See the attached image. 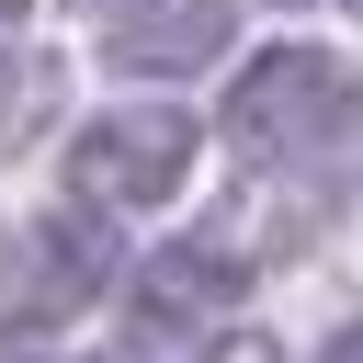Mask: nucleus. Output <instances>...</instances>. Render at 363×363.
I'll return each instance as SVG.
<instances>
[{"label": "nucleus", "instance_id": "nucleus-7", "mask_svg": "<svg viewBox=\"0 0 363 363\" xmlns=\"http://www.w3.org/2000/svg\"><path fill=\"white\" fill-rule=\"evenodd\" d=\"M318 363H363V318H352V329H340V340H329Z\"/></svg>", "mask_w": 363, "mask_h": 363}, {"label": "nucleus", "instance_id": "nucleus-5", "mask_svg": "<svg viewBox=\"0 0 363 363\" xmlns=\"http://www.w3.org/2000/svg\"><path fill=\"white\" fill-rule=\"evenodd\" d=\"M204 57H227V0H113V68L182 79Z\"/></svg>", "mask_w": 363, "mask_h": 363}, {"label": "nucleus", "instance_id": "nucleus-2", "mask_svg": "<svg viewBox=\"0 0 363 363\" xmlns=\"http://www.w3.org/2000/svg\"><path fill=\"white\" fill-rule=\"evenodd\" d=\"M329 113H340V57L329 45H261L227 79V147L238 159H295V147H318Z\"/></svg>", "mask_w": 363, "mask_h": 363}, {"label": "nucleus", "instance_id": "nucleus-4", "mask_svg": "<svg viewBox=\"0 0 363 363\" xmlns=\"http://www.w3.org/2000/svg\"><path fill=\"white\" fill-rule=\"evenodd\" d=\"M238 295H250V261H238L227 238H170V250H147V272H136V318H147V329L227 318Z\"/></svg>", "mask_w": 363, "mask_h": 363}, {"label": "nucleus", "instance_id": "nucleus-6", "mask_svg": "<svg viewBox=\"0 0 363 363\" xmlns=\"http://www.w3.org/2000/svg\"><path fill=\"white\" fill-rule=\"evenodd\" d=\"M193 363H284V340H272V329H227V340H204Z\"/></svg>", "mask_w": 363, "mask_h": 363}, {"label": "nucleus", "instance_id": "nucleus-1", "mask_svg": "<svg viewBox=\"0 0 363 363\" xmlns=\"http://www.w3.org/2000/svg\"><path fill=\"white\" fill-rule=\"evenodd\" d=\"M182 182H193V113H170V102H113L68 136V193L91 216H147Z\"/></svg>", "mask_w": 363, "mask_h": 363}, {"label": "nucleus", "instance_id": "nucleus-8", "mask_svg": "<svg viewBox=\"0 0 363 363\" xmlns=\"http://www.w3.org/2000/svg\"><path fill=\"white\" fill-rule=\"evenodd\" d=\"M23 23H34V0H0V45H11V34H23Z\"/></svg>", "mask_w": 363, "mask_h": 363}, {"label": "nucleus", "instance_id": "nucleus-9", "mask_svg": "<svg viewBox=\"0 0 363 363\" xmlns=\"http://www.w3.org/2000/svg\"><path fill=\"white\" fill-rule=\"evenodd\" d=\"M91 11H113V0H91Z\"/></svg>", "mask_w": 363, "mask_h": 363}, {"label": "nucleus", "instance_id": "nucleus-3", "mask_svg": "<svg viewBox=\"0 0 363 363\" xmlns=\"http://www.w3.org/2000/svg\"><path fill=\"white\" fill-rule=\"evenodd\" d=\"M102 284H113V238H102L91 216H45V227H23V250L0 261V318H11V329H57V318H79Z\"/></svg>", "mask_w": 363, "mask_h": 363}]
</instances>
